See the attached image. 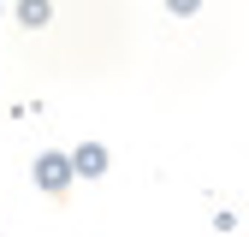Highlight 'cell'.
Masks as SVG:
<instances>
[{"instance_id": "cell-1", "label": "cell", "mask_w": 249, "mask_h": 237, "mask_svg": "<svg viewBox=\"0 0 249 237\" xmlns=\"http://www.w3.org/2000/svg\"><path fill=\"white\" fill-rule=\"evenodd\" d=\"M36 178H42V190H66V184H71L66 154H42V160H36Z\"/></svg>"}, {"instance_id": "cell-2", "label": "cell", "mask_w": 249, "mask_h": 237, "mask_svg": "<svg viewBox=\"0 0 249 237\" xmlns=\"http://www.w3.org/2000/svg\"><path fill=\"white\" fill-rule=\"evenodd\" d=\"M172 6H178V12H190V6H196V0H172Z\"/></svg>"}]
</instances>
